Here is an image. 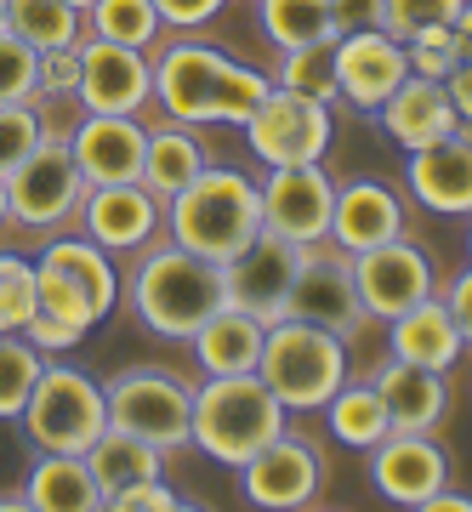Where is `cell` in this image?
I'll return each mask as SVG.
<instances>
[{
    "mask_svg": "<svg viewBox=\"0 0 472 512\" xmlns=\"http://www.w3.org/2000/svg\"><path fill=\"white\" fill-rule=\"evenodd\" d=\"M273 92V74L222 57L205 40H171L154 57V103L182 126H245L251 109Z\"/></svg>",
    "mask_w": 472,
    "mask_h": 512,
    "instance_id": "1",
    "label": "cell"
},
{
    "mask_svg": "<svg viewBox=\"0 0 472 512\" xmlns=\"http://www.w3.org/2000/svg\"><path fill=\"white\" fill-rule=\"evenodd\" d=\"M120 296L143 319V330H154L160 342H188L228 302V279H222V262L194 256L182 251L177 239H165V245L137 251V268L120 279Z\"/></svg>",
    "mask_w": 472,
    "mask_h": 512,
    "instance_id": "2",
    "label": "cell"
},
{
    "mask_svg": "<svg viewBox=\"0 0 472 512\" xmlns=\"http://www.w3.org/2000/svg\"><path fill=\"white\" fill-rule=\"evenodd\" d=\"M165 234L194 256L234 262L262 234V188L234 165H205L194 183L165 200Z\"/></svg>",
    "mask_w": 472,
    "mask_h": 512,
    "instance_id": "3",
    "label": "cell"
},
{
    "mask_svg": "<svg viewBox=\"0 0 472 512\" xmlns=\"http://www.w3.org/2000/svg\"><path fill=\"white\" fill-rule=\"evenodd\" d=\"M291 427V410L273 399V387L245 370V376H205L194 387V421H188V444L222 467H245L268 439Z\"/></svg>",
    "mask_w": 472,
    "mask_h": 512,
    "instance_id": "4",
    "label": "cell"
},
{
    "mask_svg": "<svg viewBox=\"0 0 472 512\" xmlns=\"http://www.w3.org/2000/svg\"><path fill=\"white\" fill-rule=\"evenodd\" d=\"M256 376L273 387L285 410H325V399L347 382V342L308 319H273L262 336Z\"/></svg>",
    "mask_w": 472,
    "mask_h": 512,
    "instance_id": "5",
    "label": "cell"
},
{
    "mask_svg": "<svg viewBox=\"0 0 472 512\" xmlns=\"http://www.w3.org/2000/svg\"><path fill=\"white\" fill-rule=\"evenodd\" d=\"M23 439L35 450H63V456H86L91 439L109 427V399H103V382H91L80 365H40L35 387H29V404L18 410Z\"/></svg>",
    "mask_w": 472,
    "mask_h": 512,
    "instance_id": "6",
    "label": "cell"
},
{
    "mask_svg": "<svg viewBox=\"0 0 472 512\" xmlns=\"http://www.w3.org/2000/svg\"><path fill=\"white\" fill-rule=\"evenodd\" d=\"M80 194H86V177L69 154V131L46 126V137L6 171V211L18 228H40V234L63 228L80 211Z\"/></svg>",
    "mask_w": 472,
    "mask_h": 512,
    "instance_id": "7",
    "label": "cell"
},
{
    "mask_svg": "<svg viewBox=\"0 0 472 512\" xmlns=\"http://www.w3.org/2000/svg\"><path fill=\"white\" fill-rule=\"evenodd\" d=\"M103 399H109V427H126L137 439L160 444L165 456L188 444L194 387L171 370H120L114 382H103Z\"/></svg>",
    "mask_w": 472,
    "mask_h": 512,
    "instance_id": "8",
    "label": "cell"
},
{
    "mask_svg": "<svg viewBox=\"0 0 472 512\" xmlns=\"http://www.w3.org/2000/svg\"><path fill=\"white\" fill-rule=\"evenodd\" d=\"M239 131H245V143H251V154L262 165H313L325 160L336 120H330V103H313V97L273 86Z\"/></svg>",
    "mask_w": 472,
    "mask_h": 512,
    "instance_id": "9",
    "label": "cell"
},
{
    "mask_svg": "<svg viewBox=\"0 0 472 512\" xmlns=\"http://www.w3.org/2000/svg\"><path fill=\"white\" fill-rule=\"evenodd\" d=\"M239 473V495L262 512H296V507H313L319 490H325V456H319V444L302 439V433H279L256 450Z\"/></svg>",
    "mask_w": 472,
    "mask_h": 512,
    "instance_id": "10",
    "label": "cell"
},
{
    "mask_svg": "<svg viewBox=\"0 0 472 512\" xmlns=\"http://www.w3.org/2000/svg\"><path fill=\"white\" fill-rule=\"evenodd\" d=\"M285 319H308L319 330H336L342 342H353L364 330V302L359 285H353V256L336 251V245H308L302 268H296L291 302H285Z\"/></svg>",
    "mask_w": 472,
    "mask_h": 512,
    "instance_id": "11",
    "label": "cell"
},
{
    "mask_svg": "<svg viewBox=\"0 0 472 512\" xmlns=\"http://www.w3.org/2000/svg\"><path fill=\"white\" fill-rule=\"evenodd\" d=\"M353 285H359L364 319H399L404 308L438 296V268L421 245H410L399 234V239H387V245H376V251L353 256Z\"/></svg>",
    "mask_w": 472,
    "mask_h": 512,
    "instance_id": "12",
    "label": "cell"
},
{
    "mask_svg": "<svg viewBox=\"0 0 472 512\" xmlns=\"http://www.w3.org/2000/svg\"><path fill=\"white\" fill-rule=\"evenodd\" d=\"M74 103L86 114H143L154 103V63L143 46L80 35V86Z\"/></svg>",
    "mask_w": 472,
    "mask_h": 512,
    "instance_id": "13",
    "label": "cell"
},
{
    "mask_svg": "<svg viewBox=\"0 0 472 512\" xmlns=\"http://www.w3.org/2000/svg\"><path fill=\"white\" fill-rule=\"evenodd\" d=\"M262 228L285 234L296 245H319L330 239V205H336V183H330L325 160L313 165H268L262 177Z\"/></svg>",
    "mask_w": 472,
    "mask_h": 512,
    "instance_id": "14",
    "label": "cell"
},
{
    "mask_svg": "<svg viewBox=\"0 0 472 512\" xmlns=\"http://www.w3.org/2000/svg\"><path fill=\"white\" fill-rule=\"evenodd\" d=\"M302 256L308 245H296L285 234H262L234 256V262H222V279H228V302L245 313H256L262 325L273 319H285V302H291V285H296V268H302Z\"/></svg>",
    "mask_w": 472,
    "mask_h": 512,
    "instance_id": "15",
    "label": "cell"
},
{
    "mask_svg": "<svg viewBox=\"0 0 472 512\" xmlns=\"http://www.w3.org/2000/svg\"><path fill=\"white\" fill-rule=\"evenodd\" d=\"M80 234L97 239L109 256H137L165 228V200H154L143 183H97L80 194Z\"/></svg>",
    "mask_w": 472,
    "mask_h": 512,
    "instance_id": "16",
    "label": "cell"
},
{
    "mask_svg": "<svg viewBox=\"0 0 472 512\" xmlns=\"http://www.w3.org/2000/svg\"><path fill=\"white\" fill-rule=\"evenodd\" d=\"M410 74L404 40L387 29H347L336 35V92L359 114H376L387 97L399 92V80Z\"/></svg>",
    "mask_w": 472,
    "mask_h": 512,
    "instance_id": "17",
    "label": "cell"
},
{
    "mask_svg": "<svg viewBox=\"0 0 472 512\" xmlns=\"http://www.w3.org/2000/svg\"><path fill=\"white\" fill-rule=\"evenodd\" d=\"M143 148H148L143 114H80L69 126V154L80 165L86 188L137 183L143 177Z\"/></svg>",
    "mask_w": 472,
    "mask_h": 512,
    "instance_id": "18",
    "label": "cell"
},
{
    "mask_svg": "<svg viewBox=\"0 0 472 512\" xmlns=\"http://www.w3.org/2000/svg\"><path fill=\"white\" fill-rule=\"evenodd\" d=\"M370 456V484L382 490V501H393V507H416L433 490H444L450 484V456H444V444L433 439V433H387L376 450H364Z\"/></svg>",
    "mask_w": 472,
    "mask_h": 512,
    "instance_id": "19",
    "label": "cell"
},
{
    "mask_svg": "<svg viewBox=\"0 0 472 512\" xmlns=\"http://www.w3.org/2000/svg\"><path fill=\"white\" fill-rule=\"evenodd\" d=\"M404 234V200L376 177H359V183L336 188V205H330V245L347 256L376 251L387 239Z\"/></svg>",
    "mask_w": 472,
    "mask_h": 512,
    "instance_id": "20",
    "label": "cell"
},
{
    "mask_svg": "<svg viewBox=\"0 0 472 512\" xmlns=\"http://www.w3.org/2000/svg\"><path fill=\"white\" fill-rule=\"evenodd\" d=\"M404 183L433 217H472V143L450 131V137L416 148L404 165Z\"/></svg>",
    "mask_w": 472,
    "mask_h": 512,
    "instance_id": "21",
    "label": "cell"
},
{
    "mask_svg": "<svg viewBox=\"0 0 472 512\" xmlns=\"http://www.w3.org/2000/svg\"><path fill=\"white\" fill-rule=\"evenodd\" d=\"M370 120H376V126H382L387 137L404 148V154H416V148L438 143V137H450L461 114H455L450 92H444V80H427V74H404L399 92L387 97V103L370 114Z\"/></svg>",
    "mask_w": 472,
    "mask_h": 512,
    "instance_id": "22",
    "label": "cell"
},
{
    "mask_svg": "<svg viewBox=\"0 0 472 512\" xmlns=\"http://www.w3.org/2000/svg\"><path fill=\"white\" fill-rule=\"evenodd\" d=\"M370 387L382 393L387 404V421L399 427V433H433L444 410H450V382H444V370H427V365H404V359H387Z\"/></svg>",
    "mask_w": 472,
    "mask_h": 512,
    "instance_id": "23",
    "label": "cell"
},
{
    "mask_svg": "<svg viewBox=\"0 0 472 512\" xmlns=\"http://www.w3.org/2000/svg\"><path fill=\"white\" fill-rule=\"evenodd\" d=\"M387 353L404 359V365L450 370L467 353V336L455 325V313L444 308V296H427L416 308H404L399 319H387Z\"/></svg>",
    "mask_w": 472,
    "mask_h": 512,
    "instance_id": "24",
    "label": "cell"
},
{
    "mask_svg": "<svg viewBox=\"0 0 472 512\" xmlns=\"http://www.w3.org/2000/svg\"><path fill=\"white\" fill-rule=\"evenodd\" d=\"M262 336H268V325H262L256 313L222 302V308L188 336V348H194V365H200L205 376H245V370H256V359H262Z\"/></svg>",
    "mask_w": 472,
    "mask_h": 512,
    "instance_id": "25",
    "label": "cell"
},
{
    "mask_svg": "<svg viewBox=\"0 0 472 512\" xmlns=\"http://www.w3.org/2000/svg\"><path fill=\"white\" fill-rule=\"evenodd\" d=\"M35 262H46V268H57V274L69 279L74 291L97 308V319H109V313L120 308V268H114V256L103 251L97 239H86V234H52Z\"/></svg>",
    "mask_w": 472,
    "mask_h": 512,
    "instance_id": "26",
    "label": "cell"
},
{
    "mask_svg": "<svg viewBox=\"0 0 472 512\" xmlns=\"http://www.w3.org/2000/svg\"><path fill=\"white\" fill-rule=\"evenodd\" d=\"M205 143L200 126H182V120H165V126H148V148H143V177L137 183L154 194V200H171L177 188H188L205 171Z\"/></svg>",
    "mask_w": 472,
    "mask_h": 512,
    "instance_id": "27",
    "label": "cell"
},
{
    "mask_svg": "<svg viewBox=\"0 0 472 512\" xmlns=\"http://www.w3.org/2000/svg\"><path fill=\"white\" fill-rule=\"evenodd\" d=\"M29 512H97L103 490L91 478L86 456H63V450H40V461L23 473Z\"/></svg>",
    "mask_w": 472,
    "mask_h": 512,
    "instance_id": "28",
    "label": "cell"
},
{
    "mask_svg": "<svg viewBox=\"0 0 472 512\" xmlns=\"http://www.w3.org/2000/svg\"><path fill=\"white\" fill-rule=\"evenodd\" d=\"M86 467H91V478H97L103 501H109L114 490H126V484H137V478H160L165 473V450L148 444V439H137V433H126V427H103V433L91 439V450H86Z\"/></svg>",
    "mask_w": 472,
    "mask_h": 512,
    "instance_id": "29",
    "label": "cell"
},
{
    "mask_svg": "<svg viewBox=\"0 0 472 512\" xmlns=\"http://www.w3.org/2000/svg\"><path fill=\"white\" fill-rule=\"evenodd\" d=\"M325 421H330V439L347 444V450H376V444L393 433L387 421V404L370 382H342L325 399Z\"/></svg>",
    "mask_w": 472,
    "mask_h": 512,
    "instance_id": "30",
    "label": "cell"
},
{
    "mask_svg": "<svg viewBox=\"0 0 472 512\" xmlns=\"http://www.w3.org/2000/svg\"><path fill=\"white\" fill-rule=\"evenodd\" d=\"M6 29L35 52H57V46H80L86 12L74 0H6Z\"/></svg>",
    "mask_w": 472,
    "mask_h": 512,
    "instance_id": "31",
    "label": "cell"
},
{
    "mask_svg": "<svg viewBox=\"0 0 472 512\" xmlns=\"http://www.w3.org/2000/svg\"><path fill=\"white\" fill-rule=\"evenodd\" d=\"M256 23H262V35H268L279 52L313 46V40H336L330 0H256Z\"/></svg>",
    "mask_w": 472,
    "mask_h": 512,
    "instance_id": "32",
    "label": "cell"
},
{
    "mask_svg": "<svg viewBox=\"0 0 472 512\" xmlns=\"http://www.w3.org/2000/svg\"><path fill=\"white\" fill-rule=\"evenodd\" d=\"M160 12L154 0H91L86 6V35L97 40H114V46H154L160 40Z\"/></svg>",
    "mask_w": 472,
    "mask_h": 512,
    "instance_id": "33",
    "label": "cell"
},
{
    "mask_svg": "<svg viewBox=\"0 0 472 512\" xmlns=\"http://www.w3.org/2000/svg\"><path fill=\"white\" fill-rule=\"evenodd\" d=\"M273 86H285L296 97H313V103H336V40H313V46H291L279 52V74Z\"/></svg>",
    "mask_w": 472,
    "mask_h": 512,
    "instance_id": "34",
    "label": "cell"
},
{
    "mask_svg": "<svg viewBox=\"0 0 472 512\" xmlns=\"http://www.w3.org/2000/svg\"><path fill=\"white\" fill-rule=\"evenodd\" d=\"M40 365H46V353L12 330V336H0V421H18V410L29 404V387H35Z\"/></svg>",
    "mask_w": 472,
    "mask_h": 512,
    "instance_id": "35",
    "label": "cell"
},
{
    "mask_svg": "<svg viewBox=\"0 0 472 512\" xmlns=\"http://www.w3.org/2000/svg\"><path fill=\"white\" fill-rule=\"evenodd\" d=\"M35 313V256L0 245V336L29 325Z\"/></svg>",
    "mask_w": 472,
    "mask_h": 512,
    "instance_id": "36",
    "label": "cell"
},
{
    "mask_svg": "<svg viewBox=\"0 0 472 512\" xmlns=\"http://www.w3.org/2000/svg\"><path fill=\"white\" fill-rule=\"evenodd\" d=\"M0 103H40V52L0 29Z\"/></svg>",
    "mask_w": 472,
    "mask_h": 512,
    "instance_id": "37",
    "label": "cell"
},
{
    "mask_svg": "<svg viewBox=\"0 0 472 512\" xmlns=\"http://www.w3.org/2000/svg\"><path fill=\"white\" fill-rule=\"evenodd\" d=\"M46 137V114L40 103H0V177Z\"/></svg>",
    "mask_w": 472,
    "mask_h": 512,
    "instance_id": "38",
    "label": "cell"
},
{
    "mask_svg": "<svg viewBox=\"0 0 472 512\" xmlns=\"http://www.w3.org/2000/svg\"><path fill=\"white\" fill-rule=\"evenodd\" d=\"M404 57H410V74H427V80H444V74L461 63V46H455L450 23H433V29H416L404 40Z\"/></svg>",
    "mask_w": 472,
    "mask_h": 512,
    "instance_id": "39",
    "label": "cell"
},
{
    "mask_svg": "<svg viewBox=\"0 0 472 512\" xmlns=\"http://www.w3.org/2000/svg\"><path fill=\"white\" fill-rule=\"evenodd\" d=\"M461 6H467V0H387V6H382V29H387V35H399V40H410L416 29L455 23Z\"/></svg>",
    "mask_w": 472,
    "mask_h": 512,
    "instance_id": "40",
    "label": "cell"
},
{
    "mask_svg": "<svg viewBox=\"0 0 472 512\" xmlns=\"http://www.w3.org/2000/svg\"><path fill=\"white\" fill-rule=\"evenodd\" d=\"M109 512H182V507H194L188 495H177L171 484L160 478H137V484H126V490H114L109 501H103Z\"/></svg>",
    "mask_w": 472,
    "mask_h": 512,
    "instance_id": "41",
    "label": "cell"
},
{
    "mask_svg": "<svg viewBox=\"0 0 472 512\" xmlns=\"http://www.w3.org/2000/svg\"><path fill=\"white\" fill-rule=\"evenodd\" d=\"M74 86H80V46L40 52V103L46 97H74Z\"/></svg>",
    "mask_w": 472,
    "mask_h": 512,
    "instance_id": "42",
    "label": "cell"
},
{
    "mask_svg": "<svg viewBox=\"0 0 472 512\" xmlns=\"http://www.w3.org/2000/svg\"><path fill=\"white\" fill-rule=\"evenodd\" d=\"M222 6H228V0H154L160 23H165V29H182V35H188V29H205Z\"/></svg>",
    "mask_w": 472,
    "mask_h": 512,
    "instance_id": "43",
    "label": "cell"
},
{
    "mask_svg": "<svg viewBox=\"0 0 472 512\" xmlns=\"http://www.w3.org/2000/svg\"><path fill=\"white\" fill-rule=\"evenodd\" d=\"M382 6L387 0H330L336 35H347V29H382Z\"/></svg>",
    "mask_w": 472,
    "mask_h": 512,
    "instance_id": "44",
    "label": "cell"
},
{
    "mask_svg": "<svg viewBox=\"0 0 472 512\" xmlns=\"http://www.w3.org/2000/svg\"><path fill=\"white\" fill-rule=\"evenodd\" d=\"M444 308L455 313V325H461V336L472 348V262H467V274H455V285L444 291Z\"/></svg>",
    "mask_w": 472,
    "mask_h": 512,
    "instance_id": "45",
    "label": "cell"
},
{
    "mask_svg": "<svg viewBox=\"0 0 472 512\" xmlns=\"http://www.w3.org/2000/svg\"><path fill=\"white\" fill-rule=\"evenodd\" d=\"M444 92H450L455 114H461V120H472V63H455V69L444 74Z\"/></svg>",
    "mask_w": 472,
    "mask_h": 512,
    "instance_id": "46",
    "label": "cell"
},
{
    "mask_svg": "<svg viewBox=\"0 0 472 512\" xmlns=\"http://www.w3.org/2000/svg\"><path fill=\"white\" fill-rule=\"evenodd\" d=\"M421 512H472V495H467V490H450V484H444V490H433L427 501H421Z\"/></svg>",
    "mask_w": 472,
    "mask_h": 512,
    "instance_id": "47",
    "label": "cell"
},
{
    "mask_svg": "<svg viewBox=\"0 0 472 512\" xmlns=\"http://www.w3.org/2000/svg\"><path fill=\"white\" fill-rule=\"evenodd\" d=\"M450 29H455V46H461V63H472V0L461 6V12H455Z\"/></svg>",
    "mask_w": 472,
    "mask_h": 512,
    "instance_id": "48",
    "label": "cell"
},
{
    "mask_svg": "<svg viewBox=\"0 0 472 512\" xmlns=\"http://www.w3.org/2000/svg\"><path fill=\"white\" fill-rule=\"evenodd\" d=\"M0 512H29V495H23V484H18V490H0Z\"/></svg>",
    "mask_w": 472,
    "mask_h": 512,
    "instance_id": "49",
    "label": "cell"
},
{
    "mask_svg": "<svg viewBox=\"0 0 472 512\" xmlns=\"http://www.w3.org/2000/svg\"><path fill=\"white\" fill-rule=\"evenodd\" d=\"M12 222V211H6V177H0V228Z\"/></svg>",
    "mask_w": 472,
    "mask_h": 512,
    "instance_id": "50",
    "label": "cell"
},
{
    "mask_svg": "<svg viewBox=\"0 0 472 512\" xmlns=\"http://www.w3.org/2000/svg\"><path fill=\"white\" fill-rule=\"evenodd\" d=\"M455 137H467L472 143V120H455Z\"/></svg>",
    "mask_w": 472,
    "mask_h": 512,
    "instance_id": "51",
    "label": "cell"
},
{
    "mask_svg": "<svg viewBox=\"0 0 472 512\" xmlns=\"http://www.w3.org/2000/svg\"><path fill=\"white\" fill-rule=\"evenodd\" d=\"M467 222H472V217H467ZM467 262H472V228H467Z\"/></svg>",
    "mask_w": 472,
    "mask_h": 512,
    "instance_id": "52",
    "label": "cell"
},
{
    "mask_svg": "<svg viewBox=\"0 0 472 512\" xmlns=\"http://www.w3.org/2000/svg\"><path fill=\"white\" fill-rule=\"evenodd\" d=\"M0 29H6V0H0Z\"/></svg>",
    "mask_w": 472,
    "mask_h": 512,
    "instance_id": "53",
    "label": "cell"
},
{
    "mask_svg": "<svg viewBox=\"0 0 472 512\" xmlns=\"http://www.w3.org/2000/svg\"><path fill=\"white\" fill-rule=\"evenodd\" d=\"M74 6H80V12H86V6H91V0H74Z\"/></svg>",
    "mask_w": 472,
    "mask_h": 512,
    "instance_id": "54",
    "label": "cell"
}]
</instances>
